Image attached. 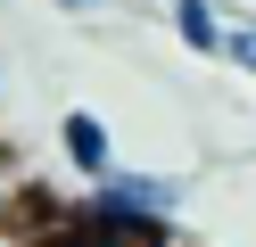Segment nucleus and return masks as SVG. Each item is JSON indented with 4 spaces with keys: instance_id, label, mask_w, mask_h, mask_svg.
<instances>
[{
    "instance_id": "f257e3e1",
    "label": "nucleus",
    "mask_w": 256,
    "mask_h": 247,
    "mask_svg": "<svg viewBox=\"0 0 256 247\" xmlns=\"http://www.w3.org/2000/svg\"><path fill=\"white\" fill-rule=\"evenodd\" d=\"M58 157H66V173H83V181L116 173V140H108V124L91 107H66V115H58Z\"/></svg>"
},
{
    "instance_id": "7ed1b4c3",
    "label": "nucleus",
    "mask_w": 256,
    "mask_h": 247,
    "mask_svg": "<svg viewBox=\"0 0 256 247\" xmlns=\"http://www.w3.org/2000/svg\"><path fill=\"white\" fill-rule=\"evenodd\" d=\"M174 33H182V49H198V58H223V8L215 0H174Z\"/></svg>"
},
{
    "instance_id": "20e7f679",
    "label": "nucleus",
    "mask_w": 256,
    "mask_h": 247,
    "mask_svg": "<svg viewBox=\"0 0 256 247\" xmlns=\"http://www.w3.org/2000/svg\"><path fill=\"white\" fill-rule=\"evenodd\" d=\"M223 58L256 74V16H223Z\"/></svg>"
},
{
    "instance_id": "39448f33",
    "label": "nucleus",
    "mask_w": 256,
    "mask_h": 247,
    "mask_svg": "<svg viewBox=\"0 0 256 247\" xmlns=\"http://www.w3.org/2000/svg\"><path fill=\"white\" fill-rule=\"evenodd\" d=\"M58 8H74V16H91V8H108V0H58Z\"/></svg>"
},
{
    "instance_id": "f03ea898",
    "label": "nucleus",
    "mask_w": 256,
    "mask_h": 247,
    "mask_svg": "<svg viewBox=\"0 0 256 247\" xmlns=\"http://www.w3.org/2000/svg\"><path fill=\"white\" fill-rule=\"evenodd\" d=\"M91 206H108V214H174V181H157V173H100L91 181Z\"/></svg>"
}]
</instances>
